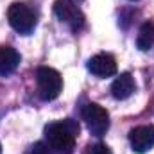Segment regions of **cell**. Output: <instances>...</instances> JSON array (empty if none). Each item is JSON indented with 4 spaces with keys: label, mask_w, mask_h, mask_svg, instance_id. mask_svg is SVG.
<instances>
[{
    "label": "cell",
    "mask_w": 154,
    "mask_h": 154,
    "mask_svg": "<svg viewBox=\"0 0 154 154\" xmlns=\"http://www.w3.org/2000/svg\"><path fill=\"white\" fill-rule=\"evenodd\" d=\"M77 134H79V125L70 118L61 122H52L45 127V136L48 140V145L57 154L74 152Z\"/></svg>",
    "instance_id": "6da1fadb"
},
{
    "label": "cell",
    "mask_w": 154,
    "mask_h": 154,
    "mask_svg": "<svg viewBox=\"0 0 154 154\" xmlns=\"http://www.w3.org/2000/svg\"><path fill=\"white\" fill-rule=\"evenodd\" d=\"M36 82H38V93L43 100L57 99L63 90V79L59 72L50 66H39L36 72Z\"/></svg>",
    "instance_id": "7a4b0ae2"
},
{
    "label": "cell",
    "mask_w": 154,
    "mask_h": 154,
    "mask_svg": "<svg viewBox=\"0 0 154 154\" xmlns=\"http://www.w3.org/2000/svg\"><path fill=\"white\" fill-rule=\"evenodd\" d=\"M7 20L11 23V27L20 32V34H29L34 27H36V16L34 13L20 2H14L9 5L7 9Z\"/></svg>",
    "instance_id": "3957f363"
},
{
    "label": "cell",
    "mask_w": 154,
    "mask_h": 154,
    "mask_svg": "<svg viewBox=\"0 0 154 154\" xmlns=\"http://www.w3.org/2000/svg\"><path fill=\"white\" fill-rule=\"evenodd\" d=\"M82 120L93 136H104L109 129V115L99 104H86L82 108Z\"/></svg>",
    "instance_id": "277c9868"
},
{
    "label": "cell",
    "mask_w": 154,
    "mask_h": 154,
    "mask_svg": "<svg viewBox=\"0 0 154 154\" xmlns=\"http://www.w3.org/2000/svg\"><path fill=\"white\" fill-rule=\"evenodd\" d=\"M54 13L59 18V22L66 23L70 29H81L84 25V14L72 0H56L54 2Z\"/></svg>",
    "instance_id": "5b68a950"
},
{
    "label": "cell",
    "mask_w": 154,
    "mask_h": 154,
    "mask_svg": "<svg viewBox=\"0 0 154 154\" xmlns=\"http://www.w3.org/2000/svg\"><path fill=\"white\" fill-rule=\"evenodd\" d=\"M131 149L138 154H143L154 147V125H138L129 131Z\"/></svg>",
    "instance_id": "8992f818"
},
{
    "label": "cell",
    "mask_w": 154,
    "mask_h": 154,
    "mask_svg": "<svg viewBox=\"0 0 154 154\" xmlns=\"http://www.w3.org/2000/svg\"><path fill=\"white\" fill-rule=\"evenodd\" d=\"M88 70L97 77H111L116 74V61L111 54H97L88 61Z\"/></svg>",
    "instance_id": "52a82bcc"
},
{
    "label": "cell",
    "mask_w": 154,
    "mask_h": 154,
    "mask_svg": "<svg viewBox=\"0 0 154 154\" xmlns=\"http://www.w3.org/2000/svg\"><path fill=\"white\" fill-rule=\"evenodd\" d=\"M134 88H136V84H134V79L131 77V74H120L111 84V93L115 99L124 100L134 93Z\"/></svg>",
    "instance_id": "ba28073f"
},
{
    "label": "cell",
    "mask_w": 154,
    "mask_h": 154,
    "mask_svg": "<svg viewBox=\"0 0 154 154\" xmlns=\"http://www.w3.org/2000/svg\"><path fill=\"white\" fill-rule=\"evenodd\" d=\"M20 65V54L13 47H0V75L13 74Z\"/></svg>",
    "instance_id": "9c48e42d"
},
{
    "label": "cell",
    "mask_w": 154,
    "mask_h": 154,
    "mask_svg": "<svg viewBox=\"0 0 154 154\" xmlns=\"http://www.w3.org/2000/svg\"><path fill=\"white\" fill-rule=\"evenodd\" d=\"M136 45L140 50L147 52L151 50L154 45V23L147 22L140 27V32H138V38H136Z\"/></svg>",
    "instance_id": "30bf717a"
},
{
    "label": "cell",
    "mask_w": 154,
    "mask_h": 154,
    "mask_svg": "<svg viewBox=\"0 0 154 154\" xmlns=\"http://www.w3.org/2000/svg\"><path fill=\"white\" fill-rule=\"evenodd\" d=\"M86 154H111V151H109V147L104 145V143H95V145H91V147L88 149Z\"/></svg>",
    "instance_id": "8fae6325"
},
{
    "label": "cell",
    "mask_w": 154,
    "mask_h": 154,
    "mask_svg": "<svg viewBox=\"0 0 154 154\" xmlns=\"http://www.w3.org/2000/svg\"><path fill=\"white\" fill-rule=\"evenodd\" d=\"M29 154H52V151H50L45 143H34V145L31 147Z\"/></svg>",
    "instance_id": "7c38bea8"
},
{
    "label": "cell",
    "mask_w": 154,
    "mask_h": 154,
    "mask_svg": "<svg viewBox=\"0 0 154 154\" xmlns=\"http://www.w3.org/2000/svg\"><path fill=\"white\" fill-rule=\"evenodd\" d=\"M0 152H2V145H0Z\"/></svg>",
    "instance_id": "4fadbf2b"
},
{
    "label": "cell",
    "mask_w": 154,
    "mask_h": 154,
    "mask_svg": "<svg viewBox=\"0 0 154 154\" xmlns=\"http://www.w3.org/2000/svg\"><path fill=\"white\" fill-rule=\"evenodd\" d=\"M131 2H136V0H131Z\"/></svg>",
    "instance_id": "5bb4252c"
}]
</instances>
